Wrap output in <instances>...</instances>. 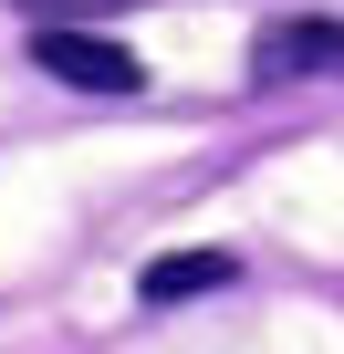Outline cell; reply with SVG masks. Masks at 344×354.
I'll return each mask as SVG.
<instances>
[{
  "label": "cell",
  "mask_w": 344,
  "mask_h": 354,
  "mask_svg": "<svg viewBox=\"0 0 344 354\" xmlns=\"http://www.w3.org/2000/svg\"><path fill=\"white\" fill-rule=\"evenodd\" d=\"M32 63L53 84H73V94H136L146 84V63L125 42H105V32H32Z\"/></svg>",
  "instance_id": "obj_1"
},
{
  "label": "cell",
  "mask_w": 344,
  "mask_h": 354,
  "mask_svg": "<svg viewBox=\"0 0 344 354\" xmlns=\"http://www.w3.org/2000/svg\"><path fill=\"white\" fill-rule=\"evenodd\" d=\"M323 63H344V32L334 21H271L261 32V84H282V73H323Z\"/></svg>",
  "instance_id": "obj_2"
},
{
  "label": "cell",
  "mask_w": 344,
  "mask_h": 354,
  "mask_svg": "<svg viewBox=\"0 0 344 354\" xmlns=\"http://www.w3.org/2000/svg\"><path fill=\"white\" fill-rule=\"evenodd\" d=\"M240 261L230 250H167V261H146V281H136V302H188V292H219Z\"/></svg>",
  "instance_id": "obj_3"
},
{
  "label": "cell",
  "mask_w": 344,
  "mask_h": 354,
  "mask_svg": "<svg viewBox=\"0 0 344 354\" xmlns=\"http://www.w3.org/2000/svg\"><path fill=\"white\" fill-rule=\"evenodd\" d=\"M21 11H42V21H84V11H125V0H21Z\"/></svg>",
  "instance_id": "obj_4"
}]
</instances>
